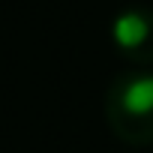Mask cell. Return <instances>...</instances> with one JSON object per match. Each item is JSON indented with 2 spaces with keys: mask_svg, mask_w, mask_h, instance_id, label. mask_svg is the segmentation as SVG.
<instances>
[{
  "mask_svg": "<svg viewBox=\"0 0 153 153\" xmlns=\"http://www.w3.org/2000/svg\"><path fill=\"white\" fill-rule=\"evenodd\" d=\"M105 120L123 144H153V72L135 69L117 75L105 93Z\"/></svg>",
  "mask_w": 153,
  "mask_h": 153,
  "instance_id": "6da1fadb",
  "label": "cell"
},
{
  "mask_svg": "<svg viewBox=\"0 0 153 153\" xmlns=\"http://www.w3.org/2000/svg\"><path fill=\"white\" fill-rule=\"evenodd\" d=\"M114 48L135 66H153V9L129 6L111 21Z\"/></svg>",
  "mask_w": 153,
  "mask_h": 153,
  "instance_id": "7a4b0ae2",
  "label": "cell"
}]
</instances>
